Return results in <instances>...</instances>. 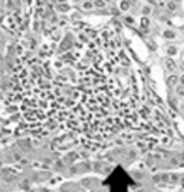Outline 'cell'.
<instances>
[{
    "instance_id": "cell-1",
    "label": "cell",
    "mask_w": 184,
    "mask_h": 192,
    "mask_svg": "<svg viewBox=\"0 0 184 192\" xmlns=\"http://www.w3.org/2000/svg\"><path fill=\"white\" fill-rule=\"evenodd\" d=\"M164 64H165V67H167V70L168 72H171V73H174L177 69H178V66H177V62L174 60V57H165L164 59Z\"/></svg>"
},
{
    "instance_id": "cell-2",
    "label": "cell",
    "mask_w": 184,
    "mask_h": 192,
    "mask_svg": "<svg viewBox=\"0 0 184 192\" xmlns=\"http://www.w3.org/2000/svg\"><path fill=\"white\" fill-rule=\"evenodd\" d=\"M167 85L170 87H177L180 85V76L175 75V73H171V75L167 77Z\"/></svg>"
},
{
    "instance_id": "cell-3",
    "label": "cell",
    "mask_w": 184,
    "mask_h": 192,
    "mask_svg": "<svg viewBox=\"0 0 184 192\" xmlns=\"http://www.w3.org/2000/svg\"><path fill=\"white\" fill-rule=\"evenodd\" d=\"M95 9V4H94V0H84L81 3V10L82 11H92Z\"/></svg>"
},
{
    "instance_id": "cell-4",
    "label": "cell",
    "mask_w": 184,
    "mask_h": 192,
    "mask_svg": "<svg viewBox=\"0 0 184 192\" xmlns=\"http://www.w3.org/2000/svg\"><path fill=\"white\" fill-rule=\"evenodd\" d=\"M131 3L130 0H119V3H118V9L122 13H127V11H130L131 10Z\"/></svg>"
},
{
    "instance_id": "cell-5",
    "label": "cell",
    "mask_w": 184,
    "mask_h": 192,
    "mask_svg": "<svg viewBox=\"0 0 184 192\" xmlns=\"http://www.w3.org/2000/svg\"><path fill=\"white\" fill-rule=\"evenodd\" d=\"M162 37L167 39V40H174V39H177V33L174 32L173 29H165L162 32Z\"/></svg>"
},
{
    "instance_id": "cell-6",
    "label": "cell",
    "mask_w": 184,
    "mask_h": 192,
    "mask_svg": "<svg viewBox=\"0 0 184 192\" xmlns=\"http://www.w3.org/2000/svg\"><path fill=\"white\" fill-rule=\"evenodd\" d=\"M165 53H167L168 57H175V56L178 54V47H177V46H173V44H170V46H167Z\"/></svg>"
},
{
    "instance_id": "cell-7",
    "label": "cell",
    "mask_w": 184,
    "mask_h": 192,
    "mask_svg": "<svg viewBox=\"0 0 184 192\" xmlns=\"http://www.w3.org/2000/svg\"><path fill=\"white\" fill-rule=\"evenodd\" d=\"M56 10L59 13H68L71 10V4L69 3H56Z\"/></svg>"
},
{
    "instance_id": "cell-8",
    "label": "cell",
    "mask_w": 184,
    "mask_h": 192,
    "mask_svg": "<svg viewBox=\"0 0 184 192\" xmlns=\"http://www.w3.org/2000/svg\"><path fill=\"white\" fill-rule=\"evenodd\" d=\"M140 26H141V29L147 30V29L150 27V19H148L147 16H142V17H141V20H140Z\"/></svg>"
},
{
    "instance_id": "cell-9",
    "label": "cell",
    "mask_w": 184,
    "mask_h": 192,
    "mask_svg": "<svg viewBox=\"0 0 184 192\" xmlns=\"http://www.w3.org/2000/svg\"><path fill=\"white\" fill-rule=\"evenodd\" d=\"M107 0H94V4H95V9H99V10H102V9H105L107 7Z\"/></svg>"
},
{
    "instance_id": "cell-10",
    "label": "cell",
    "mask_w": 184,
    "mask_h": 192,
    "mask_svg": "<svg viewBox=\"0 0 184 192\" xmlns=\"http://www.w3.org/2000/svg\"><path fill=\"white\" fill-rule=\"evenodd\" d=\"M167 9L170 11H177L178 9V3H175L173 0H170V1H167Z\"/></svg>"
},
{
    "instance_id": "cell-11",
    "label": "cell",
    "mask_w": 184,
    "mask_h": 192,
    "mask_svg": "<svg viewBox=\"0 0 184 192\" xmlns=\"http://www.w3.org/2000/svg\"><path fill=\"white\" fill-rule=\"evenodd\" d=\"M175 96L184 99V85H178L175 87Z\"/></svg>"
},
{
    "instance_id": "cell-12",
    "label": "cell",
    "mask_w": 184,
    "mask_h": 192,
    "mask_svg": "<svg viewBox=\"0 0 184 192\" xmlns=\"http://www.w3.org/2000/svg\"><path fill=\"white\" fill-rule=\"evenodd\" d=\"M151 11H152V9H151V6L150 4H145L142 9H141V14L142 16H147L148 17V14H151Z\"/></svg>"
},
{
    "instance_id": "cell-13",
    "label": "cell",
    "mask_w": 184,
    "mask_h": 192,
    "mask_svg": "<svg viewBox=\"0 0 184 192\" xmlns=\"http://www.w3.org/2000/svg\"><path fill=\"white\" fill-rule=\"evenodd\" d=\"M119 13H121V10H119V9H115V7H112V9H111V14H114V16H118Z\"/></svg>"
},
{
    "instance_id": "cell-14",
    "label": "cell",
    "mask_w": 184,
    "mask_h": 192,
    "mask_svg": "<svg viewBox=\"0 0 184 192\" xmlns=\"http://www.w3.org/2000/svg\"><path fill=\"white\" fill-rule=\"evenodd\" d=\"M124 20H125V23H128V24H132V23H134V19H132L131 16H125Z\"/></svg>"
},
{
    "instance_id": "cell-15",
    "label": "cell",
    "mask_w": 184,
    "mask_h": 192,
    "mask_svg": "<svg viewBox=\"0 0 184 192\" xmlns=\"http://www.w3.org/2000/svg\"><path fill=\"white\" fill-rule=\"evenodd\" d=\"M58 24H59L61 27H63V26H65V24H66V20H65V19H61V20L58 21Z\"/></svg>"
},
{
    "instance_id": "cell-16",
    "label": "cell",
    "mask_w": 184,
    "mask_h": 192,
    "mask_svg": "<svg viewBox=\"0 0 184 192\" xmlns=\"http://www.w3.org/2000/svg\"><path fill=\"white\" fill-rule=\"evenodd\" d=\"M180 85H184V73L180 75Z\"/></svg>"
},
{
    "instance_id": "cell-17",
    "label": "cell",
    "mask_w": 184,
    "mask_h": 192,
    "mask_svg": "<svg viewBox=\"0 0 184 192\" xmlns=\"http://www.w3.org/2000/svg\"><path fill=\"white\" fill-rule=\"evenodd\" d=\"M147 3L151 6V4H155V3H158V1H157V0H147Z\"/></svg>"
},
{
    "instance_id": "cell-18",
    "label": "cell",
    "mask_w": 184,
    "mask_h": 192,
    "mask_svg": "<svg viewBox=\"0 0 184 192\" xmlns=\"http://www.w3.org/2000/svg\"><path fill=\"white\" fill-rule=\"evenodd\" d=\"M56 3H68V0H56Z\"/></svg>"
},
{
    "instance_id": "cell-19",
    "label": "cell",
    "mask_w": 184,
    "mask_h": 192,
    "mask_svg": "<svg viewBox=\"0 0 184 192\" xmlns=\"http://www.w3.org/2000/svg\"><path fill=\"white\" fill-rule=\"evenodd\" d=\"M72 1H75V3H82L84 0H72Z\"/></svg>"
},
{
    "instance_id": "cell-20",
    "label": "cell",
    "mask_w": 184,
    "mask_h": 192,
    "mask_svg": "<svg viewBox=\"0 0 184 192\" xmlns=\"http://www.w3.org/2000/svg\"><path fill=\"white\" fill-rule=\"evenodd\" d=\"M173 1H175V3H180V1H181V0H173Z\"/></svg>"
},
{
    "instance_id": "cell-21",
    "label": "cell",
    "mask_w": 184,
    "mask_h": 192,
    "mask_svg": "<svg viewBox=\"0 0 184 192\" xmlns=\"http://www.w3.org/2000/svg\"><path fill=\"white\" fill-rule=\"evenodd\" d=\"M181 106H183V109H184V99H183V103H181Z\"/></svg>"
},
{
    "instance_id": "cell-22",
    "label": "cell",
    "mask_w": 184,
    "mask_h": 192,
    "mask_svg": "<svg viewBox=\"0 0 184 192\" xmlns=\"http://www.w3.org/2000/svg\"><path fill=\"white\" fill-rule=\"evenodd\" d=\"M157 1H160V3H161V0H157Z\"/></svg>"
},
{
    "instance_id": "cell-23",
    "label": "cell",
    "mask_w": 184,
    "mask_h": 192,
    "mask_svg": "<svg viewBox=\"0 0 184 192\" xmlns=\"http://www.w3.org/2000/svg\"><path fill=\"white\" fill-rule=\"evenodd\" d=\"M183 59H184V54H183Z\"/></svg>"
}]
</instances>
